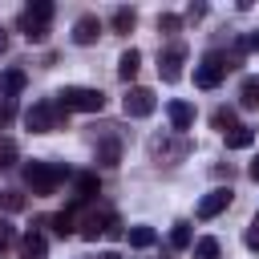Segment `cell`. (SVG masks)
I'll list each match as a JSON object with an SVG mask.
<instances>
[{"label":"cell","mask_w":259,"mask_h":259,"mask_svg":"<svg viewBox=\"0 0 259 259\" xmlns=\"http://www.w3.org/2000/svg\"><path fill=\"white\" fill-rule=\"evenodd\" d=\"M97 198V174H77V182H73V210L81 206V202H93Z\"/></svg>","instance_id":"obj_13"},{"label":"cell","mask_w":259,"mask_h":259,"mask_svg":"<svg viewBox=\"0 0 259 259\" xmlns=\"http://www.w3.org/2000/svg\"><path fill=\"white\" fill-rule=\"evenodd\" d=\"M182 61H186L182 45L162 49V53H158V77H162V81H178V77H182Z\"/></svg>","instance_id":"obj_9"},{"label":"cell","mask_w":259,"mask_h":259,"mask_svg":"<svg viewBox=\"0 0 259 259\" xmlns=\"http://www.w3.org/2000/svg\"><path fill=\"white\" fill-rule=\"evenodd\" d=\"M154 109H158V97H154L146 85H134V89L121 97V113H125V117H150Z\"/></svg>","instance_id":"obj_7"},{"label":"cell","mask_w":259,"mask_h":259,"mask_svg":"<svg viewBox=\"0 0 259 259\" xmlns=\"http://www.w3.org/2000/svg\"><path fill=\"white\" fill-rule=\"evenodd\" d=\"M239 45H243V49H251V53H259V32H247Z\"/></svg>","instance_id":"obj_34"},{"label":"cell","mask_w":259,"mask_h":259,"mask_svg":"<svg viewBox=\"0 0 259 259\" xmlns=\"http://www.w3.org/2000/svg\"><path fill=\"white\" fill-rule=\"evenodd\" d=\"M20 20H28V24H45V28H49V20H53V4H49V0H32V4L20 12Z\"/></svg>","instance_id":"obj_14"},{"label":"cell","mask_w":259,"mask_h":259,"mask_svg":"<svg viewBox=\"0 0 259 259\" xmlns=\"http://www.w3.org/2000/svg\"><path fill=\"white\" fill-rule=\"evenodd\" d=\"M20 251H24V259H45V251H49V239L32 227L28 235H24V243H20Z\"/></svg>","instance_id":"obj_17"},{"label":"cell","mask_w":259,"mask_h":259,"mask_svg":"<svg viewBox=\"0 0 259 259\" xmlns=\"http://www.w3.org/2000/svg\"><path fill=\"white\" fill-rule=\"evenodd\" d=\"M97 36H101V20H97L93 12L77 16V24H73V40H77V45H93Z\"/></svg>","instance_id":"obj_11"},{"label":"cell","mask_w":259,"mask_h":259,"mask_svg":"<svg viewBox=\"0 0 259 259\" xmlns=\"http://www.w3.org/2000/svg\"><path fill=\"white\" fill-rule=\"evenodd\" d=\"M194 259H219V239H198L194 243Z\"/></svg>","instance_id":"obj_24"},{"label":"cell","mask_w":259,"mask_h":259,"mask_svg":"<svg viewBox=\"0 0 259 259\" xmlns=\"http://www.w3.org/2000/svg\"><path fill=\"white\" fill-rule=\"evenodd\" d=\"M57 105L69 113V109H77V113H101L105 109V93L101 89H89V85H65L61 93H57Z\"/></svg>","instance_id":"obj_1"},{"label":"cell","mask_w":259,"mask_h":259,"mask_svg":"<svg viewBox=\"0 0 259 259\" xmlns=\"http://www.w3.org/2000/svg\"><path fill=\"white\" fill-rule=\"evenodd\" d=\"M16 113V105H12V97H0V121H8Z\"/></svg>","instance_id":"obj_32"},{"label":"cell","mask_w":259,"mask_h":259,"mask_svg":"<svg viewBox=\"0 0 259 259\" xmlns=\"http://www.w3.org/2000/svg\"><path fill=\"white\" fill-rule=\"evenodd\" d=\"M125 235H130V247H154V239H158L154 227H130Z\"/></svg>","instance_id":"obj_22"},{"label":"cell","mask_w":259,"mask_h":259,"mask_svg":"<svg viewBox=\"0 0 259 259\" xmlns=\"http://www.w3.org/2000/svg\"><path fill=\"white\" fill-rule=\"evenodd\" d=\"M223 138H227V150H247V146L255 142V130H251V125H235V130H227Z\"/></svg>","instance_id":"obj_18"},{"label":"cell","mask_w":259,"mask_h":259,"mask_svg":"<svg viewBox=\"0 0 259 259\" xmlns=\"http://www.w3.org/2000/svg\"><path fill=\"white\" fill-rule=\"evenodd\" d=\"M231 186H214V190H206L202 198H198V219H214V214H223L227 206H231Z\"/></svg>","instance_id":"obj_8"},{"label":"cell","mask_w":259,"mask_h":259,"mask_svg":"<svg viewBox=\"0 0 259 259\" xmlns=\"http://www.w3.org/2000/svg\"><path fill=\"white\" fill-rule=\"evenodd\" d=\"M61 117H65V109H61L57 101H36V105L24 113V125H28L32 134H53V130L61 125Z\"/></svg>","instance_id":"obj_5"},{"label":"cell","mask_w":259,"mask_h":259,"mask_svg":"<svg viewBox=\"0 0 259 259\" xmlns=\"http://www.w3.org/2000/svg\"><path fill=\"white\" fill-rule=\"evenodd\" d=\"M186 154H190V142H186V138H170V134H154V138H150V158L162 162V166H174V162H182Z\"/></svg>","instance_id":"obj_3"},{"label":"cell","mask_w":259,"mask_h":259,"mask_svg":"<svg viewBox=\"0 0 259 259\" xmlns=\"http://www.w3.org/2000/svg\"><path fill=\"white\" fill-rule=\"evenodd\" d=\"M138 69H142V53H138V49H125V53L117 57V77H121V81H134Z\"/></svg>","instance_id":"obj_15"},{"label":"cell","mask_w":259,"mask_h":259,"mask_svg":"<svg viewBox=\"0 0 259 259\" xmlns=\"http://www.w3.org/2000/svg\"><path fill=\"white\" fill-rule=\"evenodd\" d=\"M202 16H206V4H186V16H182V20L194 24V20H202Z\"/></svg>","instance_id":"obj_31"},{"label":"cell","mask_w":259,"mask_h":259,"mask_svg":"<svg viewBox=\"0 0 259 259\" xmlns=\"http://www.w3.org/2000/svg\"><path fill=\"white\" fill-rule=\"evenodd\" d=\"M49 227H53V231H57L61 239H65V235H73V227H77V223H73V206H65V210H57V214L49 219Z\"/></svg>","instance_id":"obj_21"},{"label":"cell","mask_w":259,"mask_h":259,"mask_svg":"<svg viewBox=\"0 0 259 259\" xmlns=\"http://www.w3.org/2000/svg\"><path fill=\"white\" fill-rule=\"evenodd\" d=\"M227 69H231V65H227V53H206V57L194 65V85H198V89H214V85L227 77Z\"/></svg>","instance_id":"obj_6"},{"label":"cell","mask_w":259,"mask_h":259,"mask_svg":"<svg viewBox=\"0 0 259 259\" xmlns=\"http://www.w3.org/2000/svg\"><path fill=\"white\" fill-rule=\"evenodd\" d=\"M239 105H243V109H255V105H259V77H247V81L239 85Z\"/></svg>","instance_id":"obj_19"},{"label":"cell","mask_w":259,"mask_h":259,"mask_svg":"<svg viewBox=\"0 0 259 259\" xmlns=\"http://www.w3.org/2000/svg\"><path fill=\"white\" fill-rule=\"evenodd\" d=\"M243 243H247V251H259V223H251V227H247Z\"/></svg>","instance_id":"obj_30"},{"label":"cell","mask_w":259,"mask_h":259,"mask_svg":"<svg viewBox=\"0 0 259 259\" xmlns=\"http://www.w3.org/2000/svg\"><path fill=\"white\" fill-rule=\"evenodd\" d=\"M121 235V219L113 210H93L85 223H81V239L97 243V239H117Z\"/></svg>","instance_id":"obj_4"},{"label":"cell","mask_w":259,"mask_h":259,"mask_svg":"<svg viewBox=\"0 0 259 259\" xmlns=\"http://www.w3.org/2000/svg\"><path fill=\"white\" fill-rule=\"evenodd\" d=\"M178 28H182V16H174V12L158 16V32H178Z\"/></svg>","instance_id":"obj_27"},{"label":"cell","mask_w":259,"mask_h":259,"mask_svg":"<svg viewBox=\"0 0 259 259\" xmlns=\"http://www.w3.org/2000/svg\"><path fill=\"white\" fill-rule=\"evenodd\" d=\"M93 158H97V166H117V162H121V142H117V134H105V138L93 146Z\"/></svg>","instance_id":"obj_10"},{"label":"cell","mask_w":259,"mask_h":259,"mask_svg":"<svg viewBox=\"0 0 259 259\" xmlns=\"http://www.w3.org/2000/svg\"><path fill=\"white\" fill-rule=\"evenodd\" d=\"M12 239H16V227H12L8 219H0V251H4V247H12Z\"/></svg>","instance_id":"obj_29"},{"label":"cell","mask_w":259,"mask_h":259,"mask_svg":"<svg viewBox=\"0 0 259 259\" xmlns=\"http://www.w3.org/2000/svg\"><path fill=\"white\" fill-rule=\"evenodd\" d=\"M166 113H170L174 134H186V130L194 125V105H190V101H170V105H166Z\"/></svg>","instance_id":"obj_12"},{"label":"cell","mask_w":259,"mask_h":259,"mask_svg":"<svg viewBox=\"0 0 259 259\" xmlns=\"http://www.w3.org/2000/svg\"><path fill=\"white\" fill-rule=\"evenodd\" d=\"M255 223H259V214H255Z\"/></svg>","instance_id":"obj_38"},{"label":"cell","mask_w":259,"mask_h":259,"mask_svg":"<svg viewBox=\"0 0 259 259\" xmlns=\"http://www.w3.org/2000/svg\"><path fill=\"white\" fill-rule=\"evenodd\" d=\"M214 125L227 134V130H235V109H214Z\"/></svg>","instance_id":"obj_28"},{"label":"cell","mask_w":259,"mask_h":259,"mask_svg":"<svg viewBox=\"0 0 259 259\" xmlns=\"http://www.w3.org/2000/svg\"><path fill=\"white\" fill-rule=\"evenodd\" d=\"M247 174H251V178H255V182H259V158H255V162H251V166H247Z\"/></svg>","instance_id":"obj_36"},{"label":"cell","mask_w":259,"mask_h":259,"mask_svg":"<svg viewBox=\"0 0 259 259\" xmlns=\"http://www.w3.org/2000/svg\"><path fill=\"white\" fill-rule=\"evenodd\" d=\"M24 81H28L24 69H4V73H0V97H16V93L24 89Z\"/></svg>","instance_id":"obj_16"},{"label":"cell","mask_w":259,"mask_h":259,"mask_svg":"<svg viewBox=\"0 0 259 259\" xmlns=\"http://www.w3.org/2000/svg\"><path fill=\"white\" fill-rule=\"evenodd\" d=\"M134 24H138V12L134 8H113V32H134Z\"/></svg>","instance_id":"obj_20"},{"label":"cell","mask_w":259,"mask_h":259,"mask_svg":"<svg viewBox=\"0 0 259 259\" xmlns=\"http://www.w3.org/2000/svg\"><path fill=\"white\" fill-rule=\"evenodd\" d=\"M20 28H24V36H28L32 45H45V40H49V28H45V24H28V20H20Z\"/></svg>","instance_id":"obj_25"},{"label":"cell","mask_w":259,"mask_h":259,"mask_svg":"<svg viewBox=\"0 0 259 259\" xmlns=\"http://www.w3.org/2000/svg\"><path fill=\"white\" fill-rule=\"evenodd\" d=\"M97 259H121V255H117V251H101Z\"/></svg>","instance_id":"obj_37"},{"label":"cell","mask_w":259,"mask_h":259,"mask_svg":"<svg viewBox=\"0 0 259 259\" xmlns=\"http://www.w3.org/2000/svg\"><path fill=\"white\" fill-rule=\"evenodd\" d=\"M4 202H8V210H20V206H24V198H20L16 190H8V194H4Z\"/></svg>","instance_id":"obj_33"},{"label":"cell","mask_w":259,"mask_h":259,"mask_svg":"<svg viewBox=\"0 0 259 259\" xmlns=\"http://www.w3.org/2000/svg\"><path fill=\"white\" fill-rule=\"evenodd\" d=\"M65 174H69V170H65L61 162H28V166H24V182L32 186V194H53Z\"/></svg>","instance_id":"obj_2"},{"label":"cell","mask_w":259,"mask_h":259,"mask_svg":"<svg viewBox=\"0 0 259 259\" xmlns=\"http://www.w3.org/2000/svg\"><path fill=\"white\" fill-rule=\"evenodd\" d=\"M170 247H178V251L190 247V223H174V231H170Z\"/></svg>","instance_id":"obj_23"},{"label":"cell","mask_w":259,"mask_h":259,"mask_svg":"<svg viewBox=\"0 0 259 259\" xmlns=\"http://www.w3.org/2000/svg\"><path fill=\"white\" fill-rule=\"evenodd\" d=\"M0 53H8V32H4V24H0Z\"/></svg>","instance_id":"obj_35"},{"label":"cell","mask_w":259,"mask_h":259,"mask_svg":"<svg viewBox=\"0 0 259 259\" xmlns=\"http://www.w3.org/2000/svg\"><path fill=\"white\" fill-rule=\"evenodd\" d=\"M16 162V142H8V138H0V170H8Z\"/></svg>","instance_id":"obj_26"}]
</instances>
